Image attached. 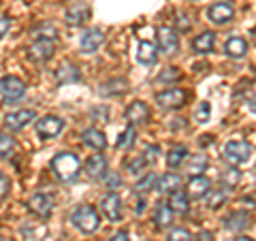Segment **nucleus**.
I'll use <instances>...</instances> for the list:
<instances>
[{
    "mask_svg": "<svg viewBox=\"0 0 256 241\" xmlns=\"http://www.w3.org/2000/svg\"><path fill=\"white\" fill-rule=\"evenodd\" d=\"M79 168H82V162H79V158L75 154H70V152H62V154L54 156V160H52V171L60 182L77 180Z\"/></svg>",
    "mask_w": 256,
    "mask_h": 241,
    "instance_id": "f257e3e1",
    "label": "nucleus"
},
{
    "mask_svg": "<svg viewBox=\"0 0 256 241\" xmlns=\"http://www.w3.org/2000/svg\"><path fill=\"white\" fill-rule=\"evenodd\" d=\"M70 222H73V226L79 232L92 235V232H96L100 226V216L92 205H79L73 212V216H70Z\"/></svg>",
    "mask_w": 256,
    "mask_h": 241,
    "instance_id": "f03ea898",
    "label": "nucleus"
},
{
    "mask_svg": "<svg viewBox=\"0 0 256 241\" xmlns=\"http://www.w3.org/2000/svg\"><path fill=\"white\" fill-rule=\"evenodd\" d=\"M252 158V148L246 141H228L224 146V160L228 164H246Z\"/></svg>",
    "mask_w": 256,
    "mask_h": 241,
    "instance_id": "7ed1b4c3",
    "label": "nucleus"
},
{
    "mask_svg": "<svg viewBox=\"0 0 256 241\" xmlns=\"http://www.w3.org/2000/svg\"><path fill=\"white\" fill-rule=\"evenodd\" d=\"M0 92H2V96H4V100H6V102L20 100L22 96L26 94V84H24L20 77L6 75V77L0 79Z\"/></svg>",
    "mask_w": 256,
    "mask_h": 241,
    "instance_id": "20e7f679",
    "label": "nucleus"
},
{
    "mask_svg": "<svg viewBox=\"0 0 256 241\" xmlns=\"http://www.w3.org/2000/svg\"><path fill=\"white\" fill-rule=\"evenodd\" d=\"M64 130V120L56 116H45L36 120V132L41 134V139H56Z\"/></svg>",
    "mask_w": 256,
    "mask_h": 241,
    "instance_id": "39448f33",
    "label": "nucleus"
},
{
    "mask_svg": "<svg viewBox=\"0 0 256 241\" xmlns=\"http://www.w3.org/2000/svg\"><path fill=\"white\" fill-rule=\"evenodd\" d=\"M233 15H235V9H233L230 2H226V0H220V2L212 4L210 9H207V20H210L212 24H218V26L228 24L230 20H233Z\"/></svg>",
    "mask_w": 256,
    "mask_h": 241,
    "instance_id": "423d86ee",
    "label": "nucleus"
},
{
    "mask_svg": "<svg viewBox=\"0 0 256 241\" xmlns=\"http://www.w3.org/2000/svg\"><path fill=\"white\" fill-rule=\"evenodd\" d=\"M158 47H160V52L166 54V56H173L175 52L180 50V36H178V32H175L173 28L169 26H162V28H158Z\"/></svg>",
    "mask_w": 256,
    "mask_h": 241,
    "instance_id": "0eeeda50",
    "label": "nucleus"
},
{
    "mask_svg": "<svg viewBox=\"0 0 256 241\" xmlns=\"http://www.w3.org/2000/svg\"><path fill=\"white\" fill-rule=\"evenodd\" d=\"M28 210L34 214V216H38V218H50L52 212H54V198L50 194H43V192H38V194L30 196Z\"/></svg>",
    "mask_w": 256,
    "mask_h": 241,
    "instance_id": "6e6552de",
    "label": "nucleus"
},
{
    "mask_svg": "<svg viewBox=\"0 0 256 241\" xmlns=\"http://www.w3.org/2000/svg\"><path fill=\"white\" fill-rule=\"evenodd\" d=\"M100 212L105 214V218L111 222H120L122 220V200H120L118 194L109 192L100 198Z\"/></svg>",
    "mask_w": 256,
    "mask_h": 241,
    "instance_id": "1a4fd4ad",
    "label": "nucleus"
},
{
    "mask_svg": "<svg viewBox=\"0 0 256 241\" xmlns=\"http://www.w3.org/2000/svg\"><path fill=\"white\" fill-rule=\"evenodd\" d=\"M156 102L162 109H178L186 102V92L180 90V88H171V90L156 94Z\"/></svg>",
    "mask_w": 256,
    "mask_h": 241,
    "instance_id": "9d476101",
    "label": "nucleus"
},
{
    "mask_svg": "<svg viewBox=\"0 0 256 241\" xmlns=\"http://www.w3.org/2000/svg\"><path fill=\"white\" fill-rule=\"evenodd\" d=\"M105 43V34H102V30L100 28H90V30H86L82 38H79V47H82V52L84 54H94V52H98V47Z\"/></svg>",
    "mask_w": 256,
    "mask_h": 241,
    "instance_id": "9b49d317",
    "label": "nucleus"
},
{
    "mask_svg": "<svg viewBox=\"0 0 256 241\" xmlns=\"http://www.w3.org/2000/svg\"><path fill=\"white\" fill-rule=\"evenodd\" d=\"M52 56H54V41H47V38H36L28 47V58L32 62H47Z\"/></svg>",
    "mask_w": 256,
    "mask_h": 241,
    "instance_id": "f8f14e48",
    "label": "nucleus"
},
{
    "mask_svg": "<svg viewBox=\"0 0 256 241\" xmlns=\"http://www.w3.org/2000/svg\"><path fill=\"white\" fill-rule=\"evenodd\" d=\"M64 20H66V24H70V26H82V24L90 20V6L86 2H73L64 11Z\"/></svg>",
    "mask_w": 256,
    "mask_h": 241,
    "instance_id": "ddd939ff",
    "label": "nucleus"
},
{
    "mask_svg": "<svg viewBox=\"0 0 256 241\" xmlns=\"http://www.w3.org/2000/svg\"><path fill=\"white\" fill-rule=\"evenodd\" d=\"M32 120H34V111L20 109V111H13V114L4 116V126L9 128V130H22V128H26Z\"/></svg>",
    "mask_w": 256,
    "mask_h": 241,
    "instance_id": "4468645a",
    "label": "nucleus"
},
{
    "mask_svg": "<svg viewBox=\"0 0 256 241\" xmlns=\"http://www.w3.org/2000/svg\"><path fill=\"white\" fill-rule=\"evenodd\" d=\"M82 79V70H79L77 64L73 62H64L62 66L56 70V82L60 86H68V84H77Z\"/></svg>",
    "mask_w": 256,
    "mask_h": 241,
    "instance_id": "2eb2a0df",
    "label": "nucleus"
},
{
    "mask_svg": "<svg viewBox=\"0 0 256 241\" xmlns=\"http://www.w3.org/2000/svg\"><path fill=\"white\" fill-rule=\"evenodd\" d=\"M126 122L128 124H146L148 118H150V109L143 100H134L132 105H128L126 109Z\"/></svg>",
    "mask_w": 256,
    "mask_h": 241,
    "instance_id": "dca6fc26",
    "label": "nucleus"
},
{
    "mask_svg": "<svg viewBox=\"0 0 256 241\" xmlns=\"http://www.w3.org/2000/svg\"><path fill=\"white\" fill-rule=\"evenodd\" d=\"M86 171H88V175H90L92 180L105 178V173H107V160H105V156L92 154L90 158L86 160Z\"/></svg>",
    "mask_w": 256,
    "mask_h": 241,
    "instance_id": "f3484780",
    "label": "nucleus"
},
{
    "mask_svg": "<svg viewBox=\"0 0 256 241\" xmlns=\"http://www.w3.org/2000/svg\"><path fill=\"white\" fill-rule=\"evenodd\" d=\"M210 190H212V182L203 178V175H194L188 184V196L192 198H203L210 194Z\"/></svg>",
    "mask_w": 256,
    "mask_h": 241,
    "instance_id": "a211bd4d",
    "label": "nucleus"
},
{
    "mask_svg": "<svg viewBox=\"0 0 256 241\" xmlns=\"http://www.w3.org/2000/svg\"><path fill=\"white\" fill-rule=\"evenodd\" d=\"M180 186H182V178L178 173H164L162 178L156 180V190L160 194H171V192L180 190Z\"/></svg>",
    "mask_w": 256,
    "mask_h": 241,
    "instance_id": "6ab92c4d",
    "label": "nucleus"
},
{
    "mask_svg": "<svg viewBox=\"0 0 256 241\" xmlns=\"http://www.w3.org/2000/svg\"><path fill=\"white\" fill-rule=\"evenodd\" d=\"M82 139H84V143H86L88 148H92V150H96V152L105 150V146H107L105 134H102L98 128H88V130H84Z\"/></svg>",
    "mask_w": 256,
    "mask_h": 241,
    "instance_id": "aec40b11",
    "label": "nucleus"
},
{
    "mask_svg": "<svg viewBox=\"0 0 256 241\" xmlns=\"http://www.w3.org/2000/svg\"><path fill=\"white\" fill-rule=\"evenodd\" d=\"M214 45H216L214 32H201V34L192 41V50L196 54H210V52H214Z\"/></svg>",
    "mask_w": 256,
    "mask_h": 241,
    "instance_id": "412c9836",
    "label": "nucleus"
},
{
    "mask_svg": "<svg viewBox=\"0 0 256 241\" xmlns=\"http://www.w3.org/2000/svg\"><path fill=\"white\" fill-rule=\"evenodd\" d=\"M224 54H226L228 58H244V56L248 54V43L242 36L228 38L226 45H224Z\"/></svg>",
    "mask_w": 256,
    "mask_h": 241,
    "instance_id": "4be33fe9",
    "label": "nucleus"
},
{
    "mask_svg": "<svg viewBox=\"0 0 256 241\" xmlns=\"http://www.w3.org/2000/svg\"><path fill=\"white\" fill-rule=\"evenodd\" d=\"M169 207L173 210V214H188L190 205H188V194L182 190H175L169 194Z\"/></svg>",
    "mask_w": 256,
    "mask_h": 241,
    "instance_id": "5701e85b",
    "label": "nucleus"
},
{
    "mask_svg": "<svg viewBox=\"0 0 256 241\" xmlns=\"http://www.w3.org/2000/svg\"><path fill=\"white\" fill-rule=\"evenodd\" d=\"M154 222H156L158 228L171 226V222H173V210L169 207V203H158L156 212H154Z\"/></svg>",
    "mask_w": 256,
    "mask_h": 241,
    "instance_id": "b1692460",
    "label": "nucleus"
},
{
    "mask_svg": "<svg viewBox=\"0 0 256 241\" xmlns=\"http://www.w3.org/2000/svg\"><path fill=\"white\" fill-rule=\"evenodd\" d=\"M158 58L156 54V47L152 45L150 41H141L139 43V52H137V60L139 64H143V66H150V64H154Z\"/></svg>",
    "mask_w": 256,
    "mask_h": 241,
    "instance_id": "393cba45",
    "label": "nucleus"
},
{
    "mask_svg": "<svg viewBox=\"0 0 256 241\" xmlns=\"http://www.w3.org/2000/svg\"><path fill=\"white\" fill-rule=\"evenodd\" d=\"M186 160H188V148L186 146H175V148H171L169 154H166V164L171 168H180Z\"/></svg>",
    "mask_w": 256,
    "mask_h": 241,
    "instance_id": "a878e982",
    "label": "nucleus"
},
{
    "mask_svg": "<svg viewBox=\"0 0 256 241\" xmlns=\"http://www.w3.org/2000/svg\"><path fill=\"white\" fill-rule=\"evenodd\" d=\"M248 224H250V216L246 212H233L226 220H224V226L228 230H244Z\"/></svg>",
    "mask_w": 256,
    "mask_h": 241,
    "instance_id": "bb28decb",
    "label": "nucleus"
},
{
    "mask_svg": "<svg viewBox=\"0 0 256 241\" xmlns=\"http://www.w3.org/2000/svg\"><path fill=\"white\" fill-rule=\"evenodd\" d=\"M128 90V82L126 79H111V82L102 84L100 88V94L102 96H120Z\"/></svg>",
    "mask_w": 256,
    "mask_h": 241,
    "instance_id": "cd10ccee",
    "label": "nucleus"
},
{
    "mask_svg": "<svg viewBox=\"0 0 256 241\" xmlns=\"http://www.w3.org/2000/svg\"><path fill=\"white\" fill-rule=\"evenodd\" d=\"M207 162H210V160H207L205 154H194V156H190V158H188L186 171L192 175V178H194V175H201L205 168H207Z\"/></svg>",
    "mask_w": 256,
    "mask_h": 241,
    "instance_id": "c85d7f7f",
    "label": "nucleus"
},
{
    "mask_svg": "<svg viewBox=\"0 0 256 241\" xmlns=\"http://www.w3.org/2000/svg\"><path fill=\"white\" fill-rule=\"evenodd\" d=\"M239 180H242V173H239L235 166H228L226 171H222V175H220V184H222L224 190L235 188L237 184H239Z\"/></svg>",
    "mask_w": 256,
    "mask_h": 241,
    "instance_id": "c756f323",
    "label": "nucleus"
},
{
    "mask_svg": "<svg viewBox=\"0 0 256 241\" xmlns=\"http://www.w3.org/2000/svg\"><path fill=\"white\" fill-rule=\"evenodd\" d=\"M150 166V160L146 156H137V158H132V160H128L126 162V168H128V173H132V175H141V173H146V168Z\"/></svg>",
    "mask_w": 256,
    "mask_h": 241,
    "instance_id": "7c9ffc66",
    "label": "nucleus"
},
{
    "mask_svg": "<svg viewBox=\"0 0 256 241\" xmlns=\"http://www.w3.org/2000/svg\"><path fill=\"white\" fill-rule=\"evenodd\" d=\"M224 200H226V190H224V188H216L214 192L210 190L207 207H210V210H220V207L224 205Z\"/></svg>",
    "mask_w": 256,
    "mask_h": 241,
    "instance_id": "2f4dec72",
    "label": "nucleus"
},
{
    "mask_svg": "<svg viewBox=\"0 0 256 241\" xmlns=\"http://www.w3.org/2000/svg\"><path fill=\"white\" fill-rule=\"evenodd\" d=\"M156 173H146V178H141L139 182H137V186H134V190L139 192V194H143V192H150L152 188H156Z\"/></svg>",
    "mask_w": 256,
    "mask_h": 241,
    "instance_id": "473e14b6",
    "label": "nucleus"
},
{
    "mask_svg": "<svg viewBox=\"0 0 256 241\" xmlns=\"http://www.w3.org/2000/svg\"><path fill=\"white\" fill-rule=\"evenodd\" d=\"M13 152H15L13 136L0 132V158H9V156H13Z\"/></svg>",
    "mask_w": 256,
    "mask_h": 241,
    "instance_id": "72a5a7b5",
    "label": "nucleus"
},
{
    "mask_svg": "<svg viewBox=\"0 0 256 241\" xmlns=\"http://www.w3.org/2000/svg\"><path fill=\"white\" fill-rule=\"evenodd\" d=\"M180 77H182L180 68H175V66H169V68H162V73H158L156 82H158V84H173V82H178Z\"/></svg>",
    "mask_w": 256,
    "mask_h": 241,
    "instance_id": "f704fd0d",
    "label": "nucleus"
},
{
    "mask_svg": "<svg viewBox=\"0 0 256 241\" xmlns=\"http://www.w3.org/2000/svg\"><path fill=\"white\" fill-rule=\"evenodd\" d=\"M34 36L36 38H47V41H56V36H58V30H56L54 24H43V26H38L34 30Z\"/></svg>",
    "mask_w": 256,
    "mask_h": 241,
    "instance_id": "c9c22d12",
    "label": "nucleus"
},
{
    "mask_svg": "<svg viewBox=\"0 0 256 241\" xmlns=\"http://www.w3.org/2000/svg\"><path fill=\"white\" fill-rule=\"evenodd\" d=\"M134 128L130 126V128H126V130L120 134V139H118V148L120 150H130L132 146H134Z\"/></svg>",
    "mask_w": 256,
    "mask_h": 241,
    "instance_id": "e433bc0d",
    "label": "nucleus"
},
{
    "mask_svg": "<svg viewBox=\"0 0 256 241\" xmlns=\"http://www.w3.org/2000/svg\"><path fill=\"white\" fill-rule=\"evenodd\" d=\"M166 241H192V235L186 228H173L169 232V237H166Z\"/></svg>",
    "mask_w": 256,
    "mask_h": 241,
    "instance_id": "4c0bfd02",
    "label": "nucleus"
},
{
    "mask_svg": "<svg viewBox=\"0 0 256 241\" xmlns=\"http://www.w3.org/2000/svg\"><path fill=\"white\" fill-rule=\"evenodd\" d=\"M105 184H107L109 190H116V188H120V184H122V178H120L116 171H107L105 173Z\"/></svg>",
    "mask_w": 256,
    "mask_h": 241,
    "instance_id": "58836bf2",
    "label": "nucleus"
},
{
    "mask_svg": "<svg viewBox=\"0 0 256 241\" xmlns=\"http://www.w3.org/2000/svg\"><path fill=\"white\" fill-rule=\"evenodd\" d=\"M9 190H11V182L6 175H0V200H2L6 194H9Z\"/></svg>",
    "mask_w": 256,
    "mask_h": 241,
    "instance_id": "ea45409f",
    "label": "nucleus"
},
{
    "mask_svg": "<svg viewBox=\"0 0 256 241\" xmlns=\"http://www.w3.org/2000/svg\"><path fill=\"white\" fill-rule=\"evenodd\" d=\"M11 28V18H6V15H0V38H2L6 32Z\"/></svg>",
    "mask_w": 256,
    "mask_h": 241,
    "instance_id": "a19ab883",
    "label": "nucleus"
},
{
    "mask_svg": "<svg viewBox=\"0 0 256 241\" xmlns=\"http://www.w3.org/2000/svg\"><path fill=\"white\" fill-rule=\"evenodd\" d=\"M207 116H210V105H207V102H201V107L196 111V120L198 122H207Z\"/></svg>",
    "mask_w": 256,
    "mask_h": 241,
    "instance_id": "79ce46f5",
    "label": "nucleus"
},
{
    "mask_svg": "<svg viewBox=\"0 0 256 241\" xmlns=\"http://www.w3.org/2000/svg\"><path fill=\"white\" fill-rule=\"evenodd\" d=\"M143 156H146L150 162H152V160H156L158 158V148L156 146H146V150H143Z\"/></svg>",
    "mask_w": 256,
    "mask_h": 241,
    "instance_id": "37998d69",
    "label": "nucleus"
},
{
    "mask_svg": "<svg viewBox=\"0 0 256 241\" xmlns=\"http://www.w3.org/2000/svg\"><path fill=\"white\" fill-rule=\"evenodd\" d=\"M109 241H130V235H128L126 230H120V232H116V235L111 237Z\"/></svg>",
    "mask_w": 256,
    "mask_h": 241,
    "instance_id": "c03bdc74",
    "label": "nucleus"
},
{
    "mask_svg": "<svg viewBox=\"0 0 256 241\" xmlns=\"http://www.w3.org/2000/svg\"><path fill=\"white\" fill-rule=\"evenodd\" d=\"M146 205H148L146 196H139V198H137V207H134V212H137V214H143V210H146Z\"/></svg>",
    "mask_w": 256,
    "mask_h": 241,
    "instance_id": "a18cd8bd",
    "label": "nucleus"
},
{
    "mask_svg": "<svg viewBox=\"0 0 256 241\" xmlns=\"http://www.w3.org/2000/svg\"><path fill=\"white\" fill-rule=\"evenodd\" d=\"M178 26H180V30H188L190 22L186 20V15H178Z\"/></svg>",
    "mask_w": 256,
    "mask_h": 241,
    "instance_id": "49530a36",
    "label": "nucleus"
},
{
    "mask_svg": "<svg viewBox=\"0 0 256 241\" xmlns=\"http://www.w3.org/2000/svg\"><path fill=\"white\" fill-rule=\"evenodd\" d=\"M235 241H254V239H250V237H237Z\"/></svg>",
    "mask_w": 256,
    "mask_h": 241,
    "instance_id": "de8ad7c7",
    "label": "nucleus"
},
{
    "mask_svg": "<svg viewBox=\"0 0 256 241\" xmlns=\"http://www.w3.org/2000/svg\"><path fill=\"white\" fill-rule=\"evenodd\" d=\"M146 241H150V239H146Z\"/></svg>",
    "mask_w": 256,
    "mask_h": 241,
    "instance_id": "09e8293b",
    "label": "nucleus"
},
{
    "mask_svg": "<svg viewBox=\"0 0 256 241\" xmlns=\"http://www.w3.org/2000/svg\"><path fill=\"white\" fill-rule=\"evenodd\" d=\"M0 241H2V239H0Z\"/></svg>",
    "mask_w": 256,
    "mask_h": 241,
    "instance_id": "8fccbe9b",
    "label": "nucleus"
},
{
    "mask_svg": "<svg viewBox=\"0 0 256 241\" xmlns=\"http://www.w3.org/2000/svg\"><path fill=\"white\" fill-rule=\"evenodd\" d=\"M2 241H4V239H2Z\"/></svg>",
    "mask_w": 256,
    "mask_h": 241,
    "instance_id": "3c124183",
    "label": "nucleus"
}]
</instances>
